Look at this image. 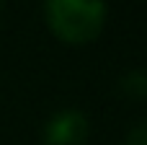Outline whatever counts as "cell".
<instances>
[{
	"label": "cell",
	"mask_w": 147,
	"mask_h": 145,
	"mask_svg": "<svg viewBox=\"0 0 147 145\" xmlns=\"http://www.w3.org/2000/svg\"><path fill=\"white\" fill-rule=\"evenodd\" d=\"M88 132H90L88 117L83 112L65 109L44 125L41 140H44V145H85Z\"/></svg>",
	"instance_id": "obj_2"
},
{
	"label": "cell",
	"mask_w": 147,
	"mask_h": 145,
	"mask_svg": "<svg viewBox=\"0 0 147 145\" xmlns=\"http://www.w3.org/2000/svg\"><path fill=\"white\" fill-rule=\"evenodd\" d=\"M127 145H147V122H140V125L129 132Z\"/></svg>",
	"instance_id": "obj_4"
},
{
	"label": "cell",
	"mask_w": 147,
	"mask_h": 145,
	"mask_svg": "<svg viewBox=\"0 0 147 145\" xmlns=\"http://www.w3.org/2000/svg\"><path fill=\"white\" fill-rule=\"evenodd\" d=\"M44 16L57 39L65 44H88L98 39L106 21L103 0H47Z\"/></svg>",
	"instance_id": "obj_1"
},
{
	"label": "cell",
	"mask_w": 147,
	"mask_h": 145,
	"mask_svg": "<svg viewBox=\"0 0 147 145\" xmlns=\"http://www.w3.org/2000/svg\"><path fill=\"white\" fill-rule=\"evenodd\" d=\"M0 5H3V0H0Z\"/></svg>",
	"instance_id": "obj_5"
},
{
	"label": "cell",
	"mask_w": 147,
	"mask_h": 145,
	"mask_svg": "<svg viewBox=\"0 0 147 145\" xmlns=\"http://www.w3.org/2000/svg\"><path fill=\"white\" fill-rule=\"evenodd\" d=\"M121 88L129 96H147V75L145 73H129L121 80Z\"/></svg>",
	"instance_id": "obj_3"
}]
</instances>
